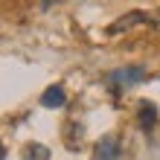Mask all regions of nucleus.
Segmentation results:
<instances>
[{
  "label": "nucleus",
  "instance_id": "8",
  "mask_svg": "<svg viewBox=\"0 0 160 160\" xmlns=\"http://www.w3.org/2000/svg\"><path fill=\"white\" fill-rule=\"evenodd\" d=\"M0 160H6V148H3V143H0Z\"/></svg>",
  "mask_w": 160,
  "mask_h": 160
},
{
  "label": "nucleus",
  "instance_id": "3",
  "mask_svg": "<svg viewBox=\"0 0 160 160\" xmlns=\"http://www.w3.org/2000/svg\"><path fill=\"white\" fill-rule=\"evenodd\" d=\"M137 23H148V15L146 12H128V15H122L119 21H114L108 26V35H122L125 29H131V26H137Z\"/></svg>",
  "mask_w": 160,
  "mask_h": 160
},
{
  "label": "nucleus",
  "instance_id": "1",
  "mask_svg": "<svg viewBox=\"0 0 160 160\" xmlns=\"http://www.w3.org/2000/svg\"><path fill=\"white\" fill-rule=\"evenodd\" d=\"M146 79V67H140V64H134V67H119V70H114L108 76V84L114 90H119V88H128V84H137V82H143Z\"/></svg>",
  "mask_w": 160,
  "mask_h": 160
},
{
  "label": "nucleus",
  "instance_id": "6",
  "mask_svg": "<svg viewBox=\"0 0 160 160\" xmlns=\"http://www.w3.org/2000/svg\"><path fill=\"white\" fill-rule=\"evenodd\" d=\"M82 137H84V125H82V122H67V134H64V140H67V146L73 148V152H79Z\"/></svg>",
  "mask_w": 160,
  "mask_h": 160
},
{
  "label": "nucleus",
  "instance_id": "4",
  "mask_svg": "<svg viewBox=\"0 0 160 160\" xmlns=\"http://www.w3.org/2000/svg\"><path fill=\"white\" fill-rule=\"evenodd\" d=\"M41 105L44 108H64L67 105V93H64L61 84H50L44 93H41Z\"/></svg>",
  "mask_w": 160,
  "mask_h": 160
},
{
  "label": "nucleus",
  "instance_id": "7",
  "mask_svg": "<svg viewBox=\"0 0 160 160\" xmlns=\"http://www.w3.org/2000/svg\"><path fill=\"white\" fill-rule=\"evenodd\" d=\"M26 157L29 160H50V148L41 143H32V146H26Z\"/></svg>",
  "mask_w": 160,
  "mask_h": 160
},
{
  "label": "nucleus",
  "instance_id": "5",
  "mask_svg": "<svg viewBox=\"0 0 160 160\" xmlns=\"http://www.w3.org/2000/svg\"><path fill=\"white\" fill-rule=\"evenodd\" d=\"M137 122H140V128H146V131H152L154 128V122H157V108L152 105V102H143L137 111Z\"/></svg>",
  "mask_w": 160,
  "mask_h": 160
},
{
  "label": "nucleus",
  "instance_id": "2",
  "mask_svg": "<svg viewBox=\"0 0 160 160\" xmlns=\"http://www.w3.org/2000/svg\"><path fill=\"white\" fill-rule=\"evenodd\" d=\"M93 160H119V137L117 134H105L96 143Z\"/></svg>",
  "mask_w": 160,
  "mask_h": 160
}]
</instances>
